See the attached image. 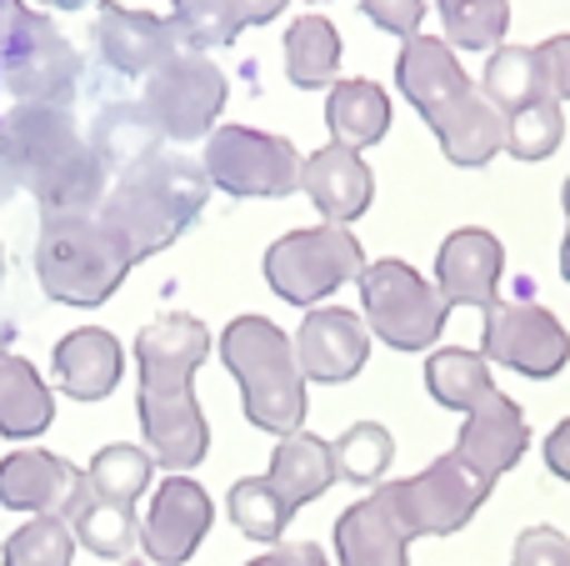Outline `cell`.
<instances>
[{
  "label": "cell",
  "mask_w": 570,
  "mask_h": 566,
  "mask_svg": "<svg viewBox=\"0 0 570 566\" xmlns=\"http://www.w3.org/2000/svg\"><path fill=\"white\" fill-rule=\"evenodd\" d=\"M206 357H210V326L200 316H186V311L156 316L150 326H140V336H136L140 437H146L150 461L166 471L200 467L210 451L206 411H200L196 391H190V381H196Z\"/></svg>",
  "instance_id": "6da1fadb"
},
{
  "label": "cell",
  "mask_w": 570,
  "mask_h": 566,
  "mask_svg": "<svg viewBox=\"0 0 570 566\" xmlns=\"http://www.w3.org/2000/svg\"><path fill=\"white\" fill-rule=\"evenodd\" d=\"M0 160L16 186L40 201V221L90 216L106 206L110 170L90 136H80L66 106H26L0 116Z\"/></svg>",
  "instance_id": "7a4b0ae2"
},
{
  "label": "cell",
  "mask_w": 570,
  "mask_h": 566,
  "mask_svg": "<svg viewBox=\"0 0 570 566\" xmlns=\"http://www.w3.org/2000/svg\"><path fill=\"white\" fill-rule=\"evenodd\" d=\"M210 191L216 186H210L206 166H196V160L180 156V150H150V156L120 166L116 186L106 191L100 216L130 241L136 261H146V256H156V251L176 246V241L196 226Z\"/></svg>",
  "instance_id": "3957f363"
},
{
  "label": "cell",
  "mask_w": 570,
  "mask_h": 566,
  "mask_svg": "<svg viewBox=\"0 0 570 566\" xmlns=\"http://www.w3.org/2000/svg\"><path fill=\"white\" fill-rule=\"evenodd\" d=\"M136 266L140 261H136V251H130V241L120 236L100 211L40 221L36 281L60 306H80V311L106 306Z\"/></svg>",
  "instance_id": "277c9868"
},
{
  "label": "cell",
  "mask_w": 570,
  "mask_h": 566,
  "mask_svg": "<svg viewBox=\"0 0 570 566\" xmlns=\"http://www.w3.org/2000/svg\"><path fill=\"white\" fill-rule=\"evenodd\" d=\"M220 361L240 387V411L256 431L291 437L305 427V371L295 336L271 316H236L220 331Z\"/></svg>",
  "instance_id": "5b68a950"
},
{
  "label": "cell",
  "mask_w": 570,
  "mask_h": 566,
  "mask_svg": "<svg viewBox=\"0 0 570 566\" xmlns=\"http://www.w3.org/2000/svg\"><path fill=\"white\" fill-rule=\"evenodd\" d=\"M355 286H361L365 326L391 351H431L441 341L451 306H445L441 286L425 281L411 261H395V256L371 261Z\"/></svg>",
  "instance_id": "8992f818"
},
{
  "label": "cell",
  "mask_w": 570,
  "mask_h": 566,
  "mask_svg": "<svg viewBox=\"0 0 570 566\" xmlns=\"http://www.w3.org/2000/svg\"><path fill=\"white\" fill-rule=\"evenodd\" d=\"M365 266H371V261H365L355 231L335 226V221H325V226L285 231L281 241H271L266 261H261L266 286L276 291L281 301L305 306V311L321 306L325 296H335L345 281H361Z\"/></svg>",
  "instance_id": "52a82bcc"
},
{
  "label": "cell",
  "mask_w": 570,
  "mask_h": 566,
  "mask_svg": "<svg viewBox=\"0 0 570 566\" xmlns=\"http://www.w3.org/2000/svg\"><path fill=\"white\" fill-rule=\"evenodd\" d=\"M495 481H485L481 471H471L455 451L435 457L425 471L401 481H381V497L385 507L395 511V521L405 527V537H455L475 521V511L485 507Z\"/></svg>",
  "instance_id": "ba28073f"
},
{
  "label": "cell",
  "mask_w": 570,
  "mask_h": 566,
  "mask_svg": "<svg viewBox=\"0 0 570 566\" xmlns=\"http://www.w3.org/2000/svg\"><path fill=\"white\" fill-rule=\"evenodd\" d=\"M210 186L236 201H281L301 191V150L276 130L256 126H216L200 150Z\"/></svg>",
  "instance_id": "9c48e42d"
},
{
  "label": "cell",
  "mask_w": 570,
  "mask_h": 566,
  "mask_svg": "<svg viewBox=\"0 0 570 566\" xmlns=\"http://www.w3.org/2000/svg\"><path fill=\"white\" fill-rule=\"evenodd\" d=\"M226 96L230 80L206 50H176L160 70H150L140 106L150 110V120L166 140H200L216 130Z\"/></svg>",
  "instance_id": "30bf717a"
},
{
  "label": "cell",
  "mask_w": 570,
  "mask_h": 566,
  "mask_svg": "<svg viewBox=\"0 0 570 566\" xmlns=\"http://www.w3.org/2000/svg\"><path fill=\"white\" fill-rule=\"evenodd\" d=\"M481 357L491 367H505L515 377L531 381H551L566 371L570 361V331L561 326V316L531 301H495L485 311V331H481Z\"/></svg>",
  "instance_id": "8fae6325"
},
{
  "label": "cell",
  "mask_w": 570,
  "mask_h": 566,
  "mask_svg": "<svg viewBox=\"0 0 570 566\" xmlns=\"http://www.w3.org/2000/svg\"><path fill=\"white\" fill-rule=\"evenodd\" d=\"M216 521V501L186 471H170L140 511V552L150 566H186Z\"/></svg>",
  "instance_id": "7c38bea8"
},
{
  "label": "cell",
  "mask_w": 570,
  "mask_h": 566,
  "mask_svg": "<svg viewBox=\"0 0 570 566\" xmlns=\"http://www.w3.org/2000/svg\"><path fill=\"white\" fill-rule=\"evenodd\" d=\"M0 66H6L10 96L26 100V106H66V100L76 96L80 56L46 16H36L16 40H10Z\"/></svg>",
  "instance_id": "4fadbf2b"
},
{
  "label": "cell",
  "mask_w": 570,
  "mask_h": 566,
  "mask_svg": "<svg viewBox=\"0 0 570 566\" xmlns=\"http://www.w3.org/2000/svg\"><path fill=\"white\" fill-rule=\"evenodd\" d=\"M86 487V471L56 451L26 447L0 457V507L20 511V517H70Z\"/></svg>",
  "instance_id": "5bb4252c"
},
{
  "label": "cell",
  "mask_w": 570,
  "mask_h": 566,
  "mask_svg": "<svg viewBox=\"0 0 570 566\" xmlns=\"http://www.w3.org/2000/svg\"><path fill=\"white\" fill-rule=\"evenodd\" d=\"M295 357H301L305 381H315V387L355 381L371 361V326L345 306H311L295 331Z\"/></svg>",
  "instance_id": "9a60e30c"
},
{
  "label": "cell",
  "mask_w": 570,
  "mask_h": 566,
  "mask_svg": "<svg viewBox=\"0 0 570 566\" xmlns=\"http://www.w3.org/2000/svg\"><path fill=\"white\" fill-rule=\"evenodd\" d=\"M505 276V246L495 231L485 226H461L441 241L435 251V286H441L445 306H475V311H491L495 291H501Z\"/></svg>",
  "instance_id": "2e32d148"
},
{
  "label": "cell",
  "mask_w": 570,
  "mask_h": 566,
  "mask_svg": "<svg viewBox=\"0 0 570 566\" xmlns=\"http://www.w3.org/2000/svg\"><path fill=\"white\" fill-rule=\"evenodd\" d=\"M455 457L465 461L471 471H481L485 481H501L505 471L521 467V457L531 451V427H525V411L505 397L501 387L491 391L485 401H475L465 411L461 431H455Z\"/></svg>",
  "instance_id": "e0dca14e"
},
{
  "label": "cell",
  "mask_w": 570,
  "mask_h": 566,
  "mask_svg": "<svg viewBox=\"0 0 570 566\" xmlns=\"http://www.w3.org/2000/svg\"><path fill=\"white\" fill-rule=\"evenodd\" d=\"M96 46L106 56V66H116L120 76H150L176 50H186L170 20H160L156 10L116 6V0H106L96 16Z\"/></svg>",
  "instance_id": "ac0fdd59"
},
{
  "label": "cell",
  "mask_w": 570,
  "mask_h": 566,
  "mask_svg": "<svg viewBox=\"0 0 570 566\" xmlns=\"http://www.w3.org/2000/svg\"><path fill=\"white\" fill-rule=\"evenodd\" d=\"M395 86L401 96L421 110V120L431 126L441 110H451L461 96H471L475 80L465 76V66L455 60V46L441 36H411L401 40V60H395Z\"/></svg>",
  "instance_id": "d6986e66"
},
{
  "label": "cell",
  "mask_w": 570,
  "mask_h": 566,
  "mask_svg": "<svg viewBox=\"0 0 570 566\" xmlns=\"http://www.w3.org/2000/svg\"><path fill=\"white\" fill-rule=\"evenodd\" d=\"M50 371L70 401H106L126 377V347L106 326H76L56 341Z\"/></svg>",
  "instance_id": "ffe728a7"
},
{
  "label": "cell",
  "mask_w": 570,
  "mask_h": 566,
  "mask_svg": "<svg viewBox=\"0 0 570 566\" xmlns=\"http://www.w3.org/2000/svg\"><path fill=\"white\" fill-rule=\"evenodd\" d=\"M301 191L311 196V206L321 211L325 221L335 226H351L371 211L375 196V176L371 166L361 160V150H345V146H321L315 156H305L301 166Z\"/></svg>",
  "instance_id": "44dd1931"
},
{
  "label": "cell",
  "mask_w": 570,
  "mask_h": 566,
  "mask_svg": "<svg viewBox=\"0 0 570 566\" xmlns=\"http://www.w3.org/2000/svg\"><path fill=\"white\" fill-rule=\"evenodd\" d=\"M335 566H411V537L381 491H365L335 517Z\"/></svg>",
  "instance_id": "7402d4cb"
},
{
  "label": "cell",
  "mask_w": 570,
  "mask_h": 566,
  "mask_svg": "<svg viewBox=\"0 0 570 566\" xmlns=\"http://www.w3.org/2000/svg\"><path fill=\"white\" fill-rule=\"evenodd\" d=\"M431 130H435V140H441L445 160L461 170L491 166L505 150V110L495 106V100H485L481 86L455 100L451 110H441V116L431 120Z\"/></svg>",
  "instance_id": "603a6c76"
},
{
  "label": "cell",
  "mask_w": 570,
  "mask_h": 566,
  "mask_svg": "<svg viewBox=\"0 0 570 566\" xmlns=\"http://www.w3.org/2000/svg\"><path fill=\"white\" fill-rule=\"evenodd\" d=\"M271 481L285 497V507L301 511L311 501H321L325 491L341 481L335 471V451L331 441H321L315 431H291V437H276V451H271Z\"/></svg>",
  "instance_id": "cb8c5ba5"
},
{
  "label": "cell",
  "mask_w": 570,
  "mask_h": 566,
  "mask_svg": "<svg viewBox=\"0 0 570 566\" xmlns=\"http://www.w3.org/2000/svg\"><path fill=\"white\" fill-rule=\"evenodd\" d=\"M325 130L345 150H371L391 130V96L365 76L335 80L331 96H325Z\"/></svg>",
  "instance_id": "d4e9b609"
},
{
  "label": "cell",
  "mask_w": 570,
  "mask_h": 566,
  "mask_svg": "<svg viewBox=\"0 0 570 566\" xmlns=\"http://www.w3.org/2000/svg\"><path fill=\"white\" fill-rule=\"evenodd\" d=\"M56 421V397L46 377L16 351H0V437L6 441H36Z\"/></svg>",
  "instance_id": "484cf974"
},
{
  "label": "cell",
  "mask_w": 570,
  "mask_h": 566,
  "mask_svg": "<svg viewBox=\"0 0 570 566\" xmlns=\"http://www.w3.org/2000/svg\"><path fill=\"white\" fill-rule=\"evenodd\" d=\"M70 531L76 541L100 562H126L130 547H140V517H136V501H110L96 497L86 487V497L70 507Z\"/></svg>",
  "instance_id": "4316f807"
},
{
  "label": "cell",
  "mask_w": 570,
  "mask_h": 566,
  "mask_svg": "<svg viewBox=\"0 0 570 566\" xmlns=\"http://www.w3.org/2000/svg\"><path fill=\"white\" fill-rule=\"evenodd\" d=\"M285 76L301 90H325L341 80V30L325 16H295L285 26Z\"/></svg>",
  "instance_id": "83f0119b"
},
{
  "label": "cell",
  "mask_w": 570,
  "mask_h": 566,
  "mask_svg": "<svg viewBox=\"0 0 570 566\" xmlns=\"http://www.w3.org/2000/svg\"><path fill=\"white\" fill-rule=\"evenodd\" d=\"M425 391H431L435 407L445 411H471L475 401H485L495 391L491 377V361L481 351H465V347H441L425 357Z\"/></svg>",
  "instance_id": "f1b7e54d"
},
{
  "label": "cell",
  "mask_w": 570,
  "mask_h": 566,
  "mask_svg": "<svg viewBox=\"0 0 570 566\" xmlns=\"http://www.w3.org/2000/svg\"><path fill=\"white\" fill-rule=\"evenodd\" d=\"M481 90H485V100H495V106L505 110V116H515V110H525L531 100L551 96L535 46H495L491 60H485V70H481Z\"/></svg>",
  "instance_id": "f546056e"
},
{
  "label": "cell",
  "mask_w": 570,
  "mask_h": 566,
  "mask_svg": "<svg viewBox=\"0 0 570 566\" xmlns=\"http://www.w3.org/2000/svg\"><path fill=\"white\" fill-rule=\"evenodd\" d=\"M226 511H230L240 537L266 541V547L285 541V527H291V517H295L271 477H240L236 487L226 491Z\"/></svg>",
  "instance_id": "4dcf8cb0"
},
{
  "label": "cell",
  "mask_w": 570,
  "mask_h": 566,
  "mask_svg": "<svg viewBox=\"0 0 570 566\" xmlns=\"http://www.w3.org/2000/svg\"><path fill=\"white\" fill-rule=\"evenodd\" d=\"M331 451H335L341 481H351V487H381L395 461V437L381 421H355V427H345L331 441Z\"/></svg>",
  "instance_id": "1f68e13d"
},
{
  "label": "cell",
  "mask_w": 570,
  "mask_h": 566,
  "mask_svg": "<svg viewBox=\"0 0 570 566\" xmlns=\"http://www.w3.org/2000/svg\"><path fill=\"white\" fill-rule=\"evenodd\" d=\"M160 140H166V136L156 130V120H150L146 106H106V116H100L90 146L100 150L106 170L110 166L120 170V166H130V160L150 156V150H160Z\"/></svg>",
  "instance_id": "d6a6232c"
},
{
  "label": "cell",
  "mask_w": 570,
  "mask_h": 566,
  "mask_svg": "<svg viewBox=\"0 0 570 566\" xmlns=\"http://www.w3.org/2000/svg\"><path fill=\"white\" fill-rule=\"evenodd\" d=\"M455 50H495L511 30V0H435Z\"/></svg>",
  "instance_id": "836d02e7"
},
{
  "label": "cell",
  "mask_w": 570,
  "mask_h": 566,
  "mask_svg": "<svg viewBox=\"0 0 570 566\" xmlns=\"http://www.w3.org/2000/svg\"><path fill=\"white\" fill-rule=\"evenodd\" d=\"M76 531L66 517H26L0 547V566H70Z\"/></svg>",
  "instance_id": "e575fe53"
},
{
  "label": "cell",
  "mask_w": 570,
  "mask_h": 566,
  "mask_svg": "<svg viewBox=\"0 0 570 566\" xmlns=\"http://www.w3.org/2000/svg\"><path fill=\"white\" fill-rule=\"evenodd\" d=\"M150 471H156V461H150L146 447H130V441H110V447H100L96 457H90L86 481H90V491H96V497L136 501L140 491H150Z\"/></svg>",
  "instance_id": "d590c367"
},
{
  "label": "cell",
  "mask_w": 570,
  "mask_h": 566,
  "mask_svg": "<svg viewBox=\"0 0 570 566\" xmlns=\"http://www.w3.org/2000/svg\"><path fill=\"white\" fill-rule=\"evenodd\" d=\"M170 26L186 50H216L236 46L246 20H240L236 0H170Z\"/></svg>",
  "instance_id": "8d00e7d4"
},
{
  "label": "cell",
  "mask_w": 570,
  "mask_h": 566,
  "mask_svg": "<svg viewBox=\"0 0 570 566\" xmlns=\"http://www.w3.org/2000/svg\"><path fill=\"white\" fill-rule=\"evenodd\" d=\"M561 140H566V116H561V100L556 96L531 100L525 110L505 116V150H511L515 160H525V166L551 160L556 150H561Z\"/></svg>",
  "instance_id": "74e56055"
},
{
  "label": "cell",
  "mask_w": 570,
  "mask_h": 566,
  "mask_svg": "<svg viewBox=\"0 0 570 566\" xmlns=\"http://www.w3.org/2000/svg\"><path fill=\"white\" fill-rule=\"evenodd\" d=\"M511 566H570V537L561 527H525L515 537Z\"/></svg>",
  "instance_id": "f35d334b"
},
{
  "label": "cell",
  "mask_w": 570,
  "mask_h": 566,
  "mask_svg": "<svg viewBox=\"0 0 570 566\" xmlns=\"http://www.w3.org/2000/svg\"><path fill=\"white\" fill-rule=\"evenodd\" d=\"M365 20L381 30H391V36L411 40L421 36V20H425V0H361Z\"/></svg>",
  "instance_id": "ab89813d"
},
{
  "label": "cell",
  "mask_w": 570,
  "mask_h": 566,
  "mask_svg": "<svg viewBox=\"0 0 570 566\" xmlns=\"http://www.w3.org/2000/svg\"><path fill=\"white\" fill-rule=\"evenodd\" d=\"M535 56H541V70H546L551 96L570 100V30H561V36H546L541 46H535Z\"/></svg>",
  "instance_id": "60d3db41"
},
{
  "label": "cell",
  "mask_w": 570,
  "mask_h": 566,
  "mask_svg": "<svg viewBox=\"0 0 570 566\" xmlns=\"http://www.w3.org/2000/svg\"><path fill=\"white\" fill-rule=\"evenodd\" d=\"M246 566H331V557L315 541H276V547L250 557Z\"/></svg>",
  "instance_id": "b9f144b4"
},
{
  "label": "cell",
  "mask_w": 570,
  "mask_h": 566,
  "mask_svg": "<svg viewBox=\"0 0 570 566\" xmlns=\"http://www.w3.org/2000/svg\"><path fill=\"white\" fill-rule=\"evenodd\" d=\"M541 457H546V471H551V477H561L570 487V417L551 427V437L541 441Z\"/></svg>",
  "instance_id": "7bdbcfd3"
},
{
  "label": "cell",
  "mask_w": 570,
  "mask_h": 566,
  "mask_svg": "<svg viewBox=\"0 0 570 566\" xmlns=\"http://www.w3.org/2000/svg\"><path fill=\"white\" fill-rule=\"evenodd\" d=\"M30 20H36V10H30L26 0H0V56H6L10 40H16Z\"/></svg>",
  "instance_id": "ee69618b"
},
{
  "label": "cell",
  "mask_w": 570,
  "mask_h": 566,
  "mask_svg": "<svg viewBox=\"0 0 570 566\" xmlns=\"http://www.w3.org/2000/svg\"><path fill=\"white\" fill-rule=\"evenodd\" d=\"M236 10L246 26H271V20L285 10V0H236Z\"/></svg>",
  "instance_id": "f6af8a7d"
},
{
  "label": "cell",
  "mask_w": 570,
  "mask_h": 566,
  "mask_svg": "<svg viewBox=\"0 0 570 566\" xmlns=\"http://www.w3.org/2000/svg\"><path fill=\"white\" fill-rule=\"evenodd\" d=\"M40 6H50V10H80V6H90V0H40Z\"/></svg>",
  "instance_id": "bcb514c9"
},
{
  "label": "cell",
  "mask_w": 570,
  "mask_h": 566,
  "mask_svg": "<svg viewBox=\"0 0 570 566\" xmlns=\"http://www.w3.org/2000/svg\"><path fill=\"white\" fill-rule=\"evenodd\" d=\"M561 276L570 281V231H566V241H561Z\"/></svg>",
  "instance_id": "7dc6e473"
},
{
  "label": "cell",
  "mask_w": 570,
  "mask_h": 566,
  "mask_svg": "<svg viewBox=\"0 0 570 566\" xmlns=\"http://www.w3.org/2000/svg\"><path fill=\"white\" fill-rule=\"evenodd\" d=\"M561 206H566V221H570V176H566V186H561Z\"/></svg>",
  "instance_id": "c3c4849f"
},
{
  "label": "cell",
  "mask_w": 570,
  "mask_h": 566,
  "mask_svg": "<svg viewBox=\"0 0 570 566\" xmlns=\"http://www.w3.org/2000/svg\"><path fill=\"white\" fill-rule=\"evenodd\" d=\"M0 286H6V246H0Z\"/></svg>",
  "instance_id": "681fc988"
},
{
  "label": "cell",
  "mask_w": 570,
  "mask_h": 566,
  "mask_svg": "<svg viewBox=\"0 0 570 566\" xmlns=\"http://www.w3.org/2000/svg\"><path fill=\"white\" fill-rule=\"evenodd\" d=\"M120 566H150V562H120Z\"/></svg>",
  "instance_id": "f907efd6"
},
{
  "label": "cell",
  "mask_w": 570,
  "mask_h": 566,
  "mask_svg": "<svg viewBox=\"0 0 570 566\" xmlns=\"http://www.w3.org/2000/svg\"><path fill=\"white\" fill-rule=\"evenodd\" d=\"M311 6H321V0H311Z\"/></svg>",
  "instance_id": "816d5d0a"
}]
</instances>
